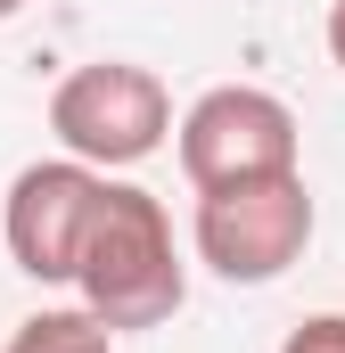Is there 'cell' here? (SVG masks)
Listing matches in <instances>:
<instances>
[{
	"label": "cell",
	"mask_w": 345,
	"mask_h": 353,
	"mask_svg": "<svg viewBox=\"0 0 345 353\" xmlns=\"http://www.w3.org/2000/svg\"><path fill=\"white\" fill-rule=\"evenodd\" d=\"M17 8H25V0H0V25H8V17H17Z\"/></svg>",
	"instance_id": "cell-9"
},
{
	"label": "cell",
	"mask_w": 345,
	"mask_h": 353,
	"mask_svg": "<svg viewBox=\"0 0 345 353\" xmlns=\"http://www.w3.org/2000/svg\"><path fill=\"white\" fill-rule=\"evenodd\" d=\"M50 132H58L66 157H83L99 173H124V165L157 157L165 132H181V123H172V90L148 66L90 58V66H75L66 83L50 90Z\"/></svg>",
	"instance_id": "cell-3"
},
{
	"label": "cell",
	"mask_w": 345,
	"mask_h": 353,
	"mask_svg": "<svg viewBox=\"0 0 345 353\" xmlns=\"http://www.w3.org/2000/svg\"><path fill=\"white\" fill-rule=\"evenodd\" d=\"M75 288H83V304L107 321V329H157V321H172V312H181L189 271H181V247H172L165 205H157L148 189L107 181Z\"/></svg>",
	"instance_id": "cell-1"
},
{
	"label": "cell",
	"mask_w": 345,
	"mask_h": 353,
	"mask_svg": "<svg viewBox=\"0 0 345 353\" xmlns=\"http://www.w3.org/2000/svg\"><path fill=\"white\" fill-rule=\"evenodd\" d=\"M8 353H115V329H107L90 304H75V312H33V321L8 337Z\"/></svg>",
	"instance_id": "cell-6"
},
{
	"label": "cell",
	"mask_w": 345,
	"mask_h": 353,
	"mask_svg": "<svg viewBox=\"0 0 345 353\" xmlns=\"http://www.w3.org/2000/svg\"><path fill=\"white\" fill-rule=\"evenodd\" d=\"M181 173L189 189H230V181L296 173V107L255 83H222L181 115Z\"/></svg>",
	"instance_id": "cell-5"
},
{
	"label": "cell",
	"mask_w": 345,
	"mask_h": 353,
	"mask_svg": "<svg viewBox=\"0 0 345 353\" xmlns=\"http://www.w3.org/2000/svg\"><path fill=\"white\" fill-rule=\"evenodd\" d=\"M329 58H337V66H345V0H337V8H329Z\"/></svg>",
	"instance_id": "cell-8"
},
{
	"label": "cell",
	"mask_w": 345,
	"mask_h": 353,
	"mask_svg": "<svg viewBox=\"0 0 345 353\" xmlns=\"http://www.w3.org/2000/svg\"><path fill=\"white\" fill-rule=\"evenodd\" d=\"M99 197L107 173L83 157H41L8 181V205H0V239H8V263L41 288H75L90 247V222H99Z\"/></svg>",
	"instance_id": "cell-4"
},
{
	"label": "cell",
	"mask_w": 345,
	"mask_h": 353,
	"mask_svg": "<svg viewBox=\"0 0 345 353\" xmlns=\"http://www.w3.org/2000/svg\"><path fill=\"white\" fill-rule=\"evenodd\" d=\"M313 247V189L304 173H263L230 189H197V263L230 288H271Z\"/></svg>",
	"instance_id": "cell-2"
},
{
	"label": "cell",
	"mask_w": 345,
	"mask_h": 353,
	"mask_svg": "<svg viewBox=\"0 0 345 353\" xmlns=\"http://www.w3.org/2000/svg\"><path fill=\"white\" fill-rule=\"evenodd\" d=\"M279 353H345V312H313V321H296Z\"/></svg>",
	"instance_id": "cell-7"
}]
</instances>
